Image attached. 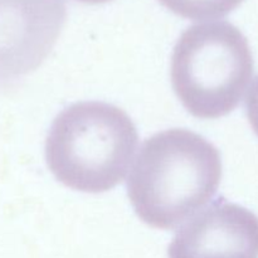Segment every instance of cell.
<instances>
[{"mask_svg": "<svg viewBox=\"0 0 258 258\" xmlns=\"http://www.w3.org/2000/svg\"><path fill=\"white\" fill-rule=\"evenodd\" d=\"M218 149L186 128L155 134L143 144L127 180L139 218L158 229H175L218 190Z\"/></svg>", "mask_w": 258, "mask_h": 258, "instance_id": "1", "label": "cell"}, {"mask_svg": "<svg viewBox=\"0 0 258 258\" xmlns=\"http://www.w3.org/2000/svg\"><path fill=\"white\" fill-rule=\"evenodd\" d=\"M138 145V130L125 111L83 101L54 118L45 140V160L63 185L103 193L122 183Z\"/></svg>", "mask_w": 258, "mask_h": 258, "instance_id": "2", "label": "cell"}, {"mask_svg": "<svg viewBox=\"0 0 258 258\" xmlns=\"http://www.w3.org/2000/svg\"><path fill=\"white\" fill-rule=\"evenodd\" d=\"M253 55L243 33L229 22L186 28L171 55V86L190 115L219 118L241 102L253 76Z\"/></svg>", "mask_w": 258, "mask_h": 258, "instance_id": "3", "label": "cell"}, {"mask_svg": "<svg viewBox=\"0 0 258 258\" xmlns=\"http://www.w3.org/2000/svg\"><path fill=\"white\" fill-rule=\"evenodd\" d=\"M64 0H0V82L37 70L64 27Z\"/></svg>", "mask_w": 258, "mask_h": 258, "instance_id": "4", "label": "cell"}, {"mask_svg": "<svg viewBox=\"0 0 258 258\" xmlns=\"http://www.w3.org/2000/svg\"><path fill=\"white\" fill-rule=\"evenodd\" d=\"M169 258H258V217L218 199L181 227Z\"/></svg>", "mask_w": 258, "mask_h": 258, "instance_id": "5", "label": "cell"}, {"mask_svg": "<svg viewBox=\"0 0 258 258\" xmlns=\"http://www.w3.org/2000/svg\"><path fill=\"white\" fill-rule=\"evenodd\" d=\"M179 17L191 20L217 19L233 12L243 0H159Z\"/></svg>", "mask_w": 258, "mask_h": 258, "instance_id": "6", "label": "cell"}, {"mask_svg": "<svg viewBox=\"0 0 258 258\" xmlns=\"http://www.w3.org/2000/svg\"><path fill=\"white\" fill-rule=\"evenodd\" d=\"M246 112L249 125L258 136V77L254 80L246 100Z\"/></svg>", "mask_w": 258, "mask_h": 258, "instance_id": "7", "label": "cell"}, {"mask_svg": "<svg viewBox=\"0 0 258 258\" xmlns=\"http://www.w3.org/2000/svg\"><path fill=\"white\" fill-rule=\"evenodd\" d=\"M77 2L86 3V4H103V3L111 2V0H77Z\"/></svg>", "mask_w": 258, "mask_h": 258, "instance_id": "8", "label": "cell"}]
</instances>
